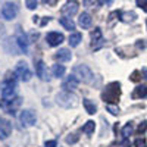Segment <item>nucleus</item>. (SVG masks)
I'll list each match as a JSON object with an SVG mask.
<instances>
[{
  "instance_id": "1",
  "label": "nucleus",
  "mask_w": 147,
  "mask_h": 147,
  "mask_svg": "<svg viewBox=\"0 0 147 147\" xmlns=\"http://www.w3.org/2000/svg\"><path fill=\"white\" fill-rule=\"evenodd\" d=\"M72 75L75 77L78 81H82V82H85V84H90V82L94 80L93 71H91L87 65H84V63H80V65H77V66H74Z\"/></svg>"
},
{
  "instance_id": "2",
  "label": "nucleus",
  "mask_w": 147,
  "mask_h": 147,
  "mask_svg": "<svg viewBox=\"0 0 147 147\" xmlns=\"http://www.w3.org/2000/svg\"><path fill=\"white\" fill-rule=\"evenodd\" d=\"M119 96H121V84L112 82V84H109L105 88V91L102 93V99L105 102H107V105H110V103L116 102L119 99Z\"/></svg>"
},
{
  "instance_id": "3",
  "label": "nucleus",
  "mask_w": 147,
  "mask_h": 147,
  "mask_svg": "<svg viewBox=\"0 0 147 147\" xmlns=\"http://www.w3.org/2000/svg\"><path fill=\"white\" fill-rule=\"evenodd\" d=\"M56 103L59 106L65 107V109H69V107H75L77 106L78 99H77V96L74 93H71V91H60L56 96Z\"/></svg>"
},
{
  "instance_id": "4",
  "label": "nucleus",
  "mask_w": 147,
  "mask_h": 147,
  "mask_svg": "<svg viewBox=\"0 0 147 147\" xmlns=\"http://www.w3.org/2000/svg\"><path fill=\"white\" fill-rule=\"evenodd\" d=\"M19 119L22 122V125H25V127H32L37 122V116L32 109H24L19 115Z\"/></svg>"
},
{
  "instance_id": "5",
  "label": "nucleus",
  "mask_w": 147,
  "mask_h": 147,
  "mask_svg": "<svg viewBox=\"0 0 147 147\" xmlns=\"http://www.w3.org/2000/svg\"><path fill=\"white\" fill-rule=\"evenodd\" d=\"M15 75L19 77L22 81H30L32 77V72L30 71V68L25 62H19L15 68Z\"/></svg>"
},
{
  "instance_id": "6",
  "label": "nucleus",
  "mask_w": 147,
  "mask_h": 147,
  "mask_svg": "<svg viewBox=\"0 0 147 147\" xmlns=\"http://www.w3.org/2000/svg\"><path fill=\"white\" fill-rule=\"evenodd\" d=\"M2 15H3L5 19L12 21V19L18 15V6H16V3H12V2L5 3L3 7H2Z\"/></svg>"
},
{
  "instance_id": "7",
  "label": "nucleus",
  "mask_w": 147,
  "mask_h": 147,
  "mask_svg": "<svg viewBox=\"0 0 147 147\" xmlns=\"http://www.w3.org/2000/svg\"><path fill=\"white\" fill-rule=\"evenodd\" d=\"M46 41L49 43V46L52 47H56L59 44H62L65 41V35L62 32H57V31H53V32H49L46 35Z\"/></svg>"
},
{
  "instance_id": "8",
  "label": "nucleus",
  "mask_w": 147,
  "mask_h": 147,
  "mask_svg": "<svg viewBox=\"0 0 147 147\" xmlns=\"http://www.w3.org/2000/svg\"><path fill=\"white\" fill-rule=\"evenodd\" d=\"M21 103H22V99H21V97H13L12 100L5 102V109H6V112L10 113V115H16V110L21 107Z\"/></svg>"
},
{
  "instance_id": "9",
  "label": "nucleus",
  "mask_w": 147,
  "mask_h": 147,
  "mask_svg": "<svg viewBox=\"0 0 147 147\" xmlns=\"http://www.w3.org/2000/svg\"><path fill=\"white\" fill-rule=\"evenodd\" d=\"M10 134H12V124L7 119L0 118V138L6 140Z\"/></svg>"
},
{
  "instance_id": "10",
  "label": "nucleus",
  "mask_w": 147,
  "mask_h": 147,
  "mask_svg": "<svg viewBox=\"0 0 147 147\" xmlns=\"http://www.w3.org/2000/svg\"><path fill=\"white\" fill-rule=\"evenodd\" d=\"M78 3L77 2H66L65 6L62 7V13L65 15V18H69L72 15H75L77 12H78Z\"/></svg>"
},
{
  "instance_id": "11",
  "label": "nucleus",
  "mask_w": 147,
  "mask_h": 147,
  "mask_svg": "<svg viewBox=\"0 0 147 147\" xmlns=\"http://www.w3.org/2000/svg\"><path fill=\"white\" fill-rule=\"evenodd\" d=\"M78 84H80V81H78L75 77L69 75V77H66V80L63 81L62 87L65 88V91H72V90H75V88L78 87Z\"/></svg>"
},
{
  "instance_id": "12",
  "label": "nucleus",
  "mask_w": 147,
  "mask_h": 147,
  "mask_svg": "<svg viewBox=\"0 0 147 147\" xmlns=\"http://www.w3.org/2000/svg\"><path fill=\"white\" fill-rule=\"evenodd\" d=\"M35 75L38 77L40 80L43 81H47L49 77H47V71H46V65L43 60H38V62L35 63Z\"/></svg>"
},
{
  "instance_id": "13",
  "label": "nucleus",
  "mask_w": 147,
  "mask_h": 147,
  "mask_svg": "<svg viewBox=\"0 0 147 147\" xmlns=\"http://www.w3.org/2000/svg\"><path fill=\"white\" fill-rule=\"evenodd\" d=\"M55 57L59 60V62H69V60L72 59V53L69 49H59V50L56 52Z\"/></svg>"
},
{
  "instance_id": "14",
  "label": "nucleus",
  "mask_w": 147,
  "mask_h": 147,
  "mask_svg": "<svg viewBox=\"0 0 147 147\" xmlns=\"http://www.w3.org/2000/svg\"><path fill=\"white\" fill-rule=\"evenodd\" d=\"M78 24L81 28H90L91 24H93V18L90 13H87V12H82V13L80 15L78 18Z\"/></svg>"
},
{
  "instance_id": "15",
  "label": "nucleus",
  "mask_w": 147,
  "mask_h": 147,
  "mask_svg": "<svg viewBox=\"0 0 147 147\" xmlns=\"http://www.w3.org/2000/svg\"><path fill=\"white\" fill-rule=\"evenodd\" d=\"M16 43H18V47L21 52H24V53L28 52V37L25 34H19L16 38Z\"/></svg>"
},
{
  "instance_id": "16",
  "label": "nucleus",
  "mask_w": 147,
  "mask_h": 147,
  "mask_svg": "<svg viewBox=\"0 0 147 147\" xmlns=\"http://www.w3.org/2000/svg\"><path fill=\"white\" fill-rule=\"evenodd\" d=\"M2 96H3V99L7 102V100H12L15 97V87L13 85H6L5 84V87L2 90Z\"/></svg>"
},
{
  "instance_id": "17",
  "label": "nucleus",
  "mask_w": 147,
  "mask_h": 147,
  "mask_svg": "<svg viewBox=\"0 0 147 147\" xmlns=\"http://www.w3.org/2000/svg\"><path fill=\"white\" fill-rule=\"evenodd\" d=\"M82 105H84V107H85V112H87L88 115H94V113H96L97 107H96L94 102H91L90 99H84V100H82Z\"/></svg>"
},
{
  "instance_id": "18",
  "label": "nucleus",
  "mask_w": 147,
  "mask_h": 147,
  "mask_svg": "<svg viewBox=\"0 0 147 147\" xmlns=\"http://www.w3.org/2000/svg\"><path fill=\"white\" fill-rule=\"evenodd\" d=\"M59 24L62 25L65 30H69V31H72V30H75V22H74L71 18H60L59 19Z\"/></svg>"
},
{
  "instance_id": "19",
  "label": "nucleus",
  "mask_w": 147,
  "mask_h": 147,
  "mask_svg": "<svg viewBox=\"0 0 147 147\" xmlns=\"http://www.w3.org/2000/svg\"><path fill=\"white\" fill-rule=\"evenodd\" d=\"M102 38H103V32H102V30H100V28H94V31L91 32V44H93V47H94V44L100 43Z\"/></svg>"
},
{
  "instance_id": "20",
  "label": "nucleus",
  "mask_w": 147,
  "mask_h": 147,
  "mask_svg": "<svg viewBox=\"0 0 147 147\" xmlns=\"http://www.w3.org/2000/svg\"><path fill=\"white\" fill-rule=\"evenodd\" d=\"M81 40H82V37H81V34L80 32H72L71 35H69V46L71 47H77L80 43H81Z\"/></svg>"
},
{
  "instance_id": "21",
  "label": "nucleus",
  "mask_w": 147,
  "mask_h": 147,
  "mask_svg": "<svg viewBox=\"0 0 147 147\" xmlns=\"http://www.w3.org/2000/svg\"><path fill=\"white\" fill-rule=\"evenodd\" d=\"M65 66L63 65H59V63H56V65H53V68H52V72H53V77H56V78H62L63 75H65Z\"/></svg>"
},
{
  "instance_id": "22",
  "label": "nucleus",
  "mask_w": 147,
  "mask_h": 147,
  "mask_svg": "<svg viewBox=\"0 0 147 147\" xmlns=\"http://www.w3.org/2000/svg\"><path fill=\"white\" fill-rule=\"evenodd\" d=\"M94 128H96L94 121H88V122H85V125L82 127V132H85V134H93V132H94Z\"/></svg>"
},
{
  "instance_id": "23",
  "label": "nucleus",
  "mask_w": 147,
  "mask_h": 147,
  "mask_svg": "<svg viewBox=\"0 0 147 147\" xmlns=\"http://www.w3.org/2000/svg\"><path fill=\"white\" fill-rule=\"evenodd\" d=\"M121 19L124 22H132L136 19V13L134 12H128V13H121Z\"/></svg>"
},
{
  "instance_id": "24",
  "label": "nucleus",
  "mask_w": 147,
  "mask_h": 147,
  "mask_svg": "<svg viewBox=\"0 0 147 147\" xmlns=\"http://www.w3.org/2000/svg\"><path fill=\"white\" fill-rule=\"evenodd\" d=\"M132 96L134 97H144V96H147V87H143V85L141 87H137Z\"/></svg>"
},
{
  "instance_id": "25",
  "label": "nucleus",
  "mask_w": 147,
  "mask_h": 147,
  "mask_svg": "<svg viewBox=\"0 0 147 147\" xmlns=\"http://www.w3.org/2000/svg\"><path fill=\"white\" fill-rule=\"evenodd\" d=\"M131 134H132V125H131V124H127L124 128H122V137L128 138Z\"/></svg>"
},
{
  "instance_id": "26",
  "label": "nucleus",
  "mask_w": 147,
  "mask_h": 147,
  "mask_svg": "<svg viewBox=\"0 0 147 147\" xmlns=\"http://www.w3.org/2000/svg\"><path fill=\"white\" fill-rule=\"evenodd\" d=\"M106 109H107V112H110L112 115H118V113H119V107H118V106H113V105H106Z\"/></svg>"
},
{
  "instance_id": "27",
  "label": "nucleus",
  "mask_w": 147,
  "mask_h": 147,
  "mask_svg": "<svg viewBox=\"0 0 147 147\" xmlns=\"http://www.w3.org/2000/svg\"><path fill=\"white\" fill-rule=\"evenodd\" d=\"M136 147H147V143H146V138H137L134 141Z\"/></svg>"
},
{
  "instance_id": "28",
  "label": "nucleus",
  "mask_w": 147,
  "mask_h": 147,
  "mask_svg": "<svg viewBox=\"0 0 147 147\" xmlns=\"http://www.w3.org/2000/svg\"><path fill=\"white\" fill-rule=\"evenodd\" d=\"M25 5H27V7H28V9H31V10L37 7V2H34V0H27Z\"/></svg>"
},
{
  "instance_id": "29",
  "label": "nucleus",
  "mask_w": 147,
  "mask_h": 147,
  "mask_svg": "<svg viewBox=\"0 0 147 147\" xmlns=\"http://www.w3.org/2000/svg\"><path fill=\"white\" fill-rule=\"evenodd\" d=\"M137 5H138V6H140L144 12H147V0H138Z\"/></svg>"
},
{
  "instance_id": "30",
  "label": "nucleus",
  "mask_w": 147,
  "mask_h": 147,
  "mask_svg": "<svg viewBox=\"0 0 147 147\" xmlns=\"http://www.w3.org/2000/svg\"><path fill=\"white\" fill-rule=\"evenodd\" d=\"M78 140V136H75V134H72V137H66V143H75Z\"/></svg>"
},
{
  "instance_id": "31",
  "label": "nucleus",
  "mask_w": 147,
  "mask_h": 147,
  "mask_svg": "<svg viewBox=\"0 0 147 147\" xmlns=\"http://www.w3.org/2000/svg\"><path fill=\"white\" fill-rule=\"evenodd\" d=\"M57 144H56V141L55 140H49V141H46V144H44V147H56Z\"/></svg>"
},
{
  "instance_id": "32",
  "label": "nucleus",
  "mask_w": 147,
  "mask_h": 147,
  "mask_svg": "<svg viewBox=\"0 0 147 147\" xmlns=\"http://www.w3.org/2000/svg\"><path fill=\"white\" fill-rule=\"evenodd\" d=\"M146 124H147V122H143V125H140V127H138V131H140V132H141V131H144V129H146V127H147V125H146Z\"/></svg>"
},
{
  "instance_id": "33",
  "label": "nucleus",
  "mask_w": 147,
  "mask_h": 147,
  "mask_svg": "<svg viewBox=\"0 0 147 147\" xmlns=\"http://www.w3.org/2000/svg\"><path fill=\"white\" fill-rule=\"evenodd\" d=\"M146 25H147V21H146Z\"/></svg>"
}]
</instances>
